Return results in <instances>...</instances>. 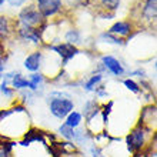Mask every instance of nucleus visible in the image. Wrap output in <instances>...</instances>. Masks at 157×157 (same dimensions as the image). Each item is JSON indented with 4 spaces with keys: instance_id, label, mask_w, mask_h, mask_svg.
Masks as SVG:
<instances>
[{
    "instance_id": "obj_8",
    "label": "nucleus",
    "mask_w": 157,
    "mask_h": 157,
    "mask_svg": "<svg viewBox=\"0 0 157 157\" xmlns=\"http://www.w3.org/2000/svg\"><path fill=\"white\" fill-rule=\"evenodd\" d=\"M41 66V53L40 52H34V53L29 54L27 57L25 59V67L32 73H36V71L40 69Z\"/></svg>"
},
{
    "instance_id": "obj_5",
    "label": "nucleus",
    "mask_w": 157,
    "mask_h": 157,
    "mask_svg": "<svg viewBox=\"0 0 157 157\" xmlns=\"http://www.w3.org/2000/svg\"><path fill=\"white\" fill-rule=\"evenodd\" d=\"M50 49L54 50V52H57V53L62 56V57H63V63H64V64L67 63V60L73 59L76 54L78 53V50L76 49L75 46L69 44V43H63V44H59V46H52Z\"/></svg>"
},
{
    "instance_id": "obj_24",
    "label": "nucleus",
    "mask_w": 157,
    "mask_h": 157,
    "mask_svg": "<svg viewBox=\"0 0 157 157\" xmlns=\"http://www.w3.org/2000/svg\"><path fill=\"white\" fill-rule=\"evenodd\" d=\"M9 2H10V0H9Z\"/></svg>"
},
{
    "instance_id": "obj_7",
    "label": "nucleus",
    "mask_w": 157,
    "mask_h": 157,
    "mask_svg": "<svg viewBox=\"0 0 157 157\" xmlns=\"http://www.w3.org/2000/svg\"><path fill=\"white\" fill-rule=\"evenodd\" d=\"M59 132H60V134H62L64 139H67V140H70V141H77V143H80V141L84 139V132H83V130L70 128V127H67V126H64V124L60 126Z\"/></svg>"
},
{
    "instance_id": "obj_16",
    "label": "nucleus",
    "mask_w": 157,
    "mask_h": 157,
    "mask_svg": "<svg viewBox=\"0 0 157 157\" xmlns=\"http://www.w3.org/2000/svg\"><path fill=\"white\" fill-rule=\"evenodd\" d=\"M9 36V21L6 17H0V39H6Z\"/></svg>"
},
{
    "instance_id": "obj_14",
    "label": "nucleus",
    "mask_w": 157,
    "mask_h": 157,
    "mask_svg": "<svg viewBox=\"0 0 157 157\" xmlns=\"http://www.w3.org/2000/svg\"><path fill=\"white\" fill-rule=\"evenodd\" d=\"M27 80H29V89L34 91L37 90L39 86L43 83V76L39 75V73H33V75H30V77Z\"/></svg>"
},
{
    "instance_id": "obj_22",
    "label": "nucleus",
    "mask_w": 157,
    "mask_h": 157,
    "mask_svg": "<svg viewBox=\"0 0 157 157\" xmlns=\"http://www.w3.org/2000/svg\"><path fill=\"white\" fill-rule=\"evenodd\" d=\"M3 71H4V60L0 59V80L3 78Z\"/></svg>"
},
{
    "instance_id": "obj_10",
    "label": "nucleus",
    "mask_w": 157,
    "mask_h": 157,
    "mask_svg": "<svg viewBox=\"0 0 157 157\" xmlns=\"http://www.w3.org/2000/svg\"><path fill=\"white\" fill-rule=\"evenodd\" d=\"M20 36L23 39H26V40H32L33 43H39V40H40L37 29H33V27H26V26H23L20 29Z\"/></svg>"
},
{
    "instance_id": "obj_11",
    "label": "nucleus",
    "mask_w": 157,
    "mask_h": 157,
    "mask_svg": "<svg viewBox=\"0 0 157 157\" xmlns=\"http://www.w3.org/2000/svg\"><path fill=\"white\" fill-rule=\"evenodd\" d=\"M156 12H157V0H147L144 9H143V16L147 20H154L156 19Z\"/></svg>"
},
{
    "instance_id": "obj_19",
    "label": "nucleus",
    "mask_w": 157,
    "mask_h": 157,
    "mask_svg": "<svg viewBox=\"0 0 157 157\" xmlns=\"http://www.w3.org/2000/svg\"><path fill=\"white\" fill-rule=\"evenodd\" d=\"M100 2H101V4H103L106 9H109V10H116L120 6V0H100Z\"/></svg>"
},
{
    "instance_id": "obj_21",
    "label": "nucleus",
    "mask_w": 157,
    "mask_h": 157,
    "mask_svg": "<svg viewBox=\"0 0 157 157\" xmlns=\"http://www.w3.org/2000/svg\"><path fill=\"white\" fill-rule=\"evenodd\" d=\"M103 37L107 39V40H110V43H114V44H121V40H120V39L113 37V34H110V33H104Z\"/></svg>"
},
{
    "instance_id": "obj_20",
    "label": "nucleus",
    "mask_w": 157,
    "mask_h": 157,
    "mask_svg": "<svg viewBox=\"0 0 157 157\" xmlns=\"http://www.w3.org/2000/svg\"><path fill=\"white\" fill-rule=\"evenodd\" d=\"M0 91H2L6 97H9V99H12L13 97V90L7 86V84H4V83H2V86H0Z\"/></svg>"
},
{
    "instance_id": "obj_23",
    "label": "nucleus",
    "mask_w": 157,
    "mask_h": 157,
    "mask_svg": "<svg viewBox=\"0 0 157 157\" xmlns=\"http://www.w3.org/2000/svg\"><path fill=\"white\" fill-rule=\"evenodd\" d=\"M4 2H6V0H0V4H4Z\"/></svg>"
},
{
    "instance_id": "obj_1",
    "label": "nucleus",
    "mask_w": 157,
    "mask_h": 157,
    "mask_svg": "<svg viewBox=\"0 0 157 157\" xmlns=\"http://www.w3.org/2000/svg\"><path fill=\"white\" fill-rule=\"evenodd\" d=\"M49 109L50 113L56 119H66L67 114L75 110V103L69 99V96L64 93H57L54 91L49 97Z\"/></svg>"
},
{
    "instance_id": "obj_18",
    "label": "nucleus",
    "mask_w": 157,
    "mask_h": 157,
    "mask_svg": "<svg viewBox=\"0 0 157 157\" xmlns=\"http://www.w3.org/2000/svg\"><path fill=\"white\" fill-rule=\"evenodd\" d=\"M123 83L130 91H133V93H140V86H139L136 82H133L132 78H126Z\"/></svg>"
},
{
    "instance_id": "obj_2",
    "label": "nucleus",
    "mask_w": 157,
    "mask_h": 157,
    "mask_svg": "<svg viewBox=\"0 0 157 157\" xmlns=\"http://www.w3.org/2000/svg\"><path fill=\"white\" fill-rule=\"evenodd\" d=\"M19 19H20V21L26 27H34V26L41 23L43 16L37 12V9H34V6H29V7H25L20 12Z\"/></svg>"
},
{
    "instance_id": "obj_4",
    "label": "nucleus",
    "mask_w": 157,
    "mask_h": 157,
    "mask_svg": "<svg viewBox=\"0 0 157 157\" xmlns=\"http://www.w3.org/2000/svg\"><path fill=\"white\" fill-rule=\"evenodd\" d=\"M62 9V0H37V12L43 17H50Z\"/></svg>"
},
{
    "instance_id": "obj_9",
    "label": "nucleus",
    "mask_w": 157,
    "mask_h": 157,
    "mask_svg": "<svg viewBox=\"0 0 157 157\" xmlns=\"http://www.w3.org/2000/svg\"><path fill=\"white\" fill-rule=\"evenodd\" d=\"M132 30V26L127 21H117L110 27L109 33L110 34H119V36H127Z\"/></svg>"
},
{
    "instance_id": "obj_12",
    "label": "nucleus",
    "mask_w": 157,
    "mask_h": 157,
    "mask_svg": "<svg viewBox=\"0 0 157 157\" xmlns=\"http://www.w3.org/2000/svg\"><path fill=\"white\" fill-rule=\"evenodd\" d=\"M80 123H82V114L78 112H73L69 113L66 117V121H64V126H67V127L70 128H77L78 126H80Z\"/></svg>"
},
{
    "instance_id": "obj_15",
    "label": "nucleus",
    "mask_w": 157,
    "mask_h": 157,
    "mask_svg": "<svg viewBox=\"0 0 157 157\" xmlns=\"http://www.w3.org/2000/svg\"><path fill=\"white\" fill-rule=\"evenodd\" d=\"M101 75H94V76H91L89 80H87L86 83H84V90L86 91H93L94 90V87L99 84L100 82H101Z\"/></svg>"
},
{
    "instance_id": "obj_13",
    "label": "nucleus",
    "mask_w": 157,
    "mask_h": 157,
    "mask_svg": "<svg viewBox=\"0 0 157 157\" xmlns=\"http://www.w3.org/2000/svg\"><path fill=\"white\" fill-rule=\"evenodd\" d=\"M10 83H12L13 89H29V80L23 77L20 73H14Z\"/></svg>"
},
{
    "instance_id": "obj_17",
    "label": "nucleus",
    "mask_w": 157,
    "mask_h": 157,
    "mask_svg": "<svg viewBox=\"0 0 157 157\" xmlns=\"http://www.w3.org/2000/svg\"><path fill=\"white\" fill-rule=\"evenodd\" d=\"M64 37H66L69 44H73V43H77L80 40V33H78V30H69Z\"/></svg>"
},
{
    "instance_id": "obj_3",
    "label": "nucleus",
    "mask_w": 157,
    "mask_h": 157,
    "mask_svg": "<svg viewBox=\"0 0 157 157\" xmlns=\"http://www.w3.org/2000/svg\"><path fill=\"white\" fill-rule=\"evenodd\" d=\"M126 141H127L128 151H132V153L139 151V150L144 146V130L141 127L134 128V130L127 136Z\"/></svg>"
},
{
    "instance_id": "obj_6",
    "label": "nucleus",
    "mask_w": 157,
    "mask_h": 157,
    "mask_svg": "<svg viewBox=\"0 0 157 157\" xmlns=\"http://www.w3.org/2000/svg\"><path fill=\"white\" fill-rule=\"evenodd\" d=\"M101 62H103V66L109 71H112L114 76H121L124 73V69L121 66V63L116 57H113V56H103Z\"/></svg>"
}]
</instances>
